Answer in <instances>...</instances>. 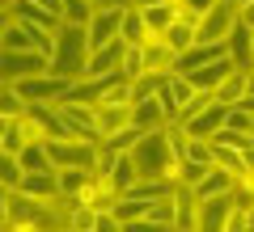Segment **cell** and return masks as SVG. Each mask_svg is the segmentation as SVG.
<instances>
[{
    "label": "cell",
    "instance_id": "28",
    "mask_svg": "<svg viewBox=\"0 0 254 232\" xmlns=\"http://www.w3.org/2000/svg\"><path fill=\"white\" fill-rule=\"evenodd\" d=\"M110 182H115L123 194L136 186V182H144V178H140V165H136V156H131V152H127V156H119V165H115V173H110Z\"/></svg>",
    "mask_w": 254,
    "mask_h": 232
},
{
    "label": "cell",
    "instance_id": "33",
    "mask_svg": "<svg viewBox=\"0 0 254 232\" xmlns=\"http://www.w3.org/2000/svg\"><path fill=\"white\" fill-rule=\"evenodd\" d=\"M0 182H4V190H21V182H26V169H21L17 156H0Z\"/></svg>",
    "mask_w": 254,
    "mask_h": 232
},
{
    "label": "cell",
    "instance_id": "12",
    "mask_svg": "<svg viewBox=\"0 0 254 232\" xmlns=\"http://www.w3.org/2000/svg\"><path fill=\"white\" fill-rule=\"evenodd\" d=\"M131 123V106H98V135L102 139H115V135H123Z\"/></svg>",
    "mask_w": 254,
    "mask_h": 232
},
{
    "label": "cell",
    "instance_id": "9",
    "mask_svg": "<svg viewBox=\"0 0 254 232\" xmlns=\"http://www.w3.org/2000/svg\"><path fill=\"white\" fill-rule=\"evenodd\" d=\"M0 17H17V21H26V26H34V30H47V34H60V26H64L60 13L43 9V4H30V0H21L13 13H0Z\"/></svg>",
    "mask_w": 254,
    "mask_h": 232
},
{
    "label": "cell",
    "instance_id": "16",
    "mask_svg": "<svg viewBox=\"0 0 254 232\" xmlns=\"http://www.w3.org/2000/svg\"><path fill=\"white\" fill-rule=\"evenodd\" d=\"M233 72H237V63H233V59H229V55H225V59H216V63H212V68L195 72L190 81H195V89H203V93H216L220 85H225L229 76H233Z\"/></svg>",
    "mask_w": 254,
    "mask_h": 232
},
{
    "label": "cell",
    "instance_id": "26",
    "mask_svg": "<svg viewBox=\"0 0 254 232\" xmlns=\"http://www.w3.org/2000/svg\"><path fill=\"white\" fill-rule=\"evenodd\" d=\"M17 161H21V169H26V173H55V165H51V152H47V143H26Z\"/></svg>",
    "mask_w": 254,
    "mask_h": 232
},
{
    "label": "cell",
    "instance_id": "20",
    "mask_svg": "<svg viewBox=\"0 0 254 232\" xmlns=\"http://www.w3.org/2000/svg\"><path fill=\"white\" fill-rule=\"evenodd\" d=\"M140 13H144L148 34H153V38H165V30L178 21V0H174V4H153V9H140Z\"/></svg>",
    "mask_w": 254,
    "mask_h": 232
},
{
    "label": "cell",
    "instance_id": "43",
    "mask_svg": "<svg viewBox=\"0 0 254 232\" xmlns=\"http://www.w3.org/2000/svg\"><path fill=\"white\" fill-rule=\"evenodd\" d=\"M30 4H43V9H51V13L64 17V0H30Z\"/></svg>",
    "mask_w": 254,
    "mask_h": 232
},
{
    "label": "cell",
    "instance_id": "38",
    "mask_svg": "<svg viewBox=\"0 0 254 232\" xmlns=\"http://www.w3.org/2000/svg\"><path fill=\"white\" fill-rule=\"evenodd\" d=\"M93 232H127V228L119 224L115 211H106V215H98V228H93Z\"/></svg>",
    "mask_w": 254,
    "mask_h": 232
},
{
    "label": "cell",
    "instance_id": "10",
    "mask_svg": "<svg viewBox=\"0 0 254 232\" xmlns=\"http://www.w3.org/2000/svg\"><path fill=\"white\" fill-rule=\"evenodd\" d=\"M225 55H229V43H216V46L199 43V46H190V51L178 59V72H182V76H195V72L212 68V63H216V59H225Z\"/></svg>",
    "mask_w": 254,
    "mask_h": 232
},
{
    "label": "cell",
    "instance_id": "21",
    "mask_svg": "<svg viewBox=\"0 0 254 232\" xmlns=\"http://www.w3.org/2000/svg\"><path fill=\"white\" fill-rule=\"evenodd\" d=\"M26 131H21V118H0V156H21L26 148Z\"/></svg>",
    "mask_w": 254,
    "mask_h": 232
},
{
    "label": "cell",
    "instance_id": "39",
    "mask_svg": "<svg viewBox=\"0 0 254 232\" xmlns=\"http://www.w3.org/2000/svg\"><path fill=\"white\" fill-rule=\"evenodd\" d=\"M246 228H250V224H246V207L237 203L233 215H229V228H225V232H246Z\"/></svg>",
    "mask_w": 254,
    "mask_h": 232
},
{
    "label": "cell",
    "instance_id": "46",
    "mask_svg": "<svg viewBox=\"0 0 254 232\" xmlns=\"http://www.w3.org/2000/svg\"><path fill=\"white\" fill-rule=\"evenodd\" d=\"M242 4H250V0H237V9H242Z\"/></svg>",
    "mask_w": 254,
    "mask_h": 232
},
{
    "label": "cell",
    "instance_id": "1",
    "mask_svg": "<svg viewBox=\"0 0 254 232\" xmlns=\"http://www.w3.org/2000/svg\"><path fill=\"white\" fill-rule=\"evenodd\" d=\"M89 63V30L85 26H60L55 34V55H51V76L81 81Z\"/></svg>",
    "mask_w": 254,
    "mask_h": 232
},
{
    "label": "cell",
    "instance_id": "24",
    "mask_svg": "<svg viewBox=\"0 0 254 232\" xmlns=\"http://www.w3.org/2000/svg\"><path fill=\"white\" fill-rule=\"evenodd\" d=\"M93 178L98 173H89V169H60V198H81L93 186Z\"/></svg>",
    "mask_w": 254,
    "mask_h": 232
},
{
    "label": "cell",
    "instance_id": "2",
    "mask_svg": "<svg viewBox=\"0 0 254 232\" xmlns=\"http://www.w3.org/2000/svg\"><path fill=\"white\" fill-rule=\"evenodd\" d=\"M131 156H136V165H140V178H170V182H178L182 161H178V152H174L170 135H165V127L161 131H148L144 139L136 143Z\"/></svg>",
    "mask_w": 254,
    "mask_h": 232
},
{
    "label": "cell",
    "instance_id": "18",
    "mask_svg": "<svg viewBox=\"0 0 254 232\" xmlns=\"http://www.w3.org/2000/svg\"><path fill=\"white\" fill-rule=\"evenodd\" d=\"M246 93H250V68H237L233 76L216 89V101H220V106H242Z\"/></svg>",
    "mask_w": 254,
    "mask_h": 232
},
{
    "label": "cell",
    "instance_id": "22",
    "mask_svg": "<svg viewBox=\"0 0 254 232\" xmlns=\"http://www.w3.org/2000/svg\"><path fill=\"white\" fill-rule=\"evenodd\" d=\"M165 43H170L178 55H187L190 46H199V26H195V21H182V17H178L170 30H165Z\"/></svg>",
    "mask_w": 254,
    "mask_h": 232
},
{
    "label": "cell",
    "instance_id": "42",
    "mask_svg": "<svg viewBox=\"0 0 254 232\" xmlns=\"http://www.w3.org/2000/svg\"><path fill=\"white\" fill-rule=\"evenodd\" d=\"M127 232H174V228H165V224H148V220H140V224H131Z\"/></svg>",
    "mask_w": 254,
    "mask_h": 232
},
{
    "label": "cell",
    "instance_id": "6",
    "mask_svg": "<svg viewBox=\"0 0 254 232\" xmlns=\"http://www.w3.org/2000/svg\"><path fill=\"white\" fill-rule=\"evenodd\" d=\"M85 30H89V55L102 51V46H115V43H119V30H123V13L98 9V13H93V21H89Z\"/></svg>",
    "mask_w": 254,
    "mask_h": 232
},
{
    "label": "cell",
    "instance_id": "32",
    "mask_svg": "<svg viewBox=\"0 0 254 232\" xmlns=\"http://www.w3.org/2000/svg\"><path fill=\"white\" fill-rule=\"evenodd\" d=\"M26 101H21V93L13 89V85H4V89H0V118H21L26 114Z\"/></svg>",
    "mask_w": 254,
    "mask_h": 232
},
{
    "label": "cell",
    "instance_id": "11",
    "mask_svg": "<svg viewBox=\"0 0 254 232\" xmlns=\"http://www.w3.org/2000/svg\"><path fill=\"white\" fill-rule=\"evenodd\" d=\"M178 59H182V55L174 51L165 38H148V43H144V63H148V72H157V76L178 72Z\"/></svg>",
    "mask_w": 254,
    "mask_h": 232
},
{
    "label": "cell",
    "instance_id": "14",
    "mask_svg": "<svg viewBox=\"0 0 254 232\" xmlns=\"http://www.w3.org/2000/svg\"><path fill=\"white\" fill-rule=\"evenodd\" d=\"M174 190H178V182H170V178H144V182H136V186L127 190L123 198H136V203H161V198H170Z\"/></svg>",
    "mask_w": 254,
    "mask_h": 232
},
{
    "label": "cell",
    "instance_id": "4",
    "mask_svg": "<svg viewBox=\"0 0 254 232\" xmlns=\"http://www.w3.org/2000/svg\"><path fill=\"white\" fill-rule=\"evenodd\" d=\"M0 76H4V85L30 81V76H51V55H43V51H0Z\"/></svg>",
    "mask_w": 254,
    "mask_h": 232
},
{
    "label": "cell",
    "instance_id": "27",
    "mask_svg": "<svg viewBox=\"0 0 254 232\" xmlns=\"http://www.w3.org/2000/svg\"><path fill=\"white\" fill-rule=\"evenodd\" d=\"M119 76H123L127 85H136L140 76H148V63H144V46H127V51H123V68H119Z\"/></svg>",
    "mask_w": 254,
    "mask_h": 232
},
{
    "label": "cell",
    "instance_id": "45",
    "mask_svg": "<svg viewBox=\"0 0 254 232\" xmlns=\"http://www.w3.org/2000/svg\"><path fill=\"white\" fill-rule=\"evenodd\" d=\"M246 97H254V68H250V93H246Z\"/></svg>",
    "mask_w": 254,
    "mask_h": 232
},
{
    "label": "cell",
    "instance_id": "48",
    "mask_svg": "<svg viewBox=\"0 0 254 232\" xmlns=\"http://www.w3.org/2000/svg\"><path fill=\"white\" fill-rule=\"evenodd\" d=\"M233 4H237V0H233Z\"/></svg>",
    "mask_w": 254,
    "mask_h": 232
},
{
    "label": "cell",
    "instance_id": "13",
    "mask_svg": "<svg viewBox=\"0 0 254 232\" xmlns=\"http://www.w3.org/2000/svg\"><path fill=\"white\" fill-rule=\"evenodd\" d=\"M131 123H136L140 131H161V127H170V118H165V106H161V97L136 101V106H131Z\"/></svg>",
    "mask_w": 254,
    "mask_h": 232
},
{
    "label": "cell",
    "instance_id": "25",
    "mask_svg": "<svg viewBox=\"0 0 254 232\" xmlns=\"http://www.w3.org/2000/svg\"><path fill=\"white\" fill-rule=\"evenodd\" d=\"M212 161H216V169H229L233 178H246V173H250V165H246L242 152L229 148V143H216V139H212Z\"/></svg>",
    "mask_w": 254,
    "mask_h": 232
},
{
    "label": "cell",
    "instance_id": "41",
    "mask_svg": "<svg viewBox=\"0 0 254 232\" xmlns=\"http://www.w3.org/2000/svg\"><path fill=\"white\" fill-rule=\"evenodd\" d=\"M237 21H242L246 30H254V0H250V4H242V9H237Z\"/></svg>",
    "mask_w": 254,
    "mask_h": 232
},
{
    "label": "cell",
    "instance_id": "17",
    "mask_svg": "<svg viewBox=\"0 0 254 232\" xmlns=\"http://www.w3.org/2000/svg\"><path fill=\"white\" fill-rule=\"evenodd\" d=\"M21 194L43 198V203L60 198V173H26V182H21Z\"/></svg>",
    "mask_w": 254,
    "mask_h": 232
},
{
    "label": "cell",
    "instance_id": "30",
    "mask_svg": "<svg viewBox=\"0 0 254 232\" xmlns=\"http://www.w3.org/2000/svg\"><path fill=\"white\" fill-rule=\"evenodd\" d=\"M216 4H220V0H178V17H182V21H195V26H199V21L208 17Z\"/></svg>",
    "mask_w": 254,
    "mask_h": 232
},
{
    "label": "cell",
    "instance_id": "3",
    "mask_svg": "<svg viewBox=\"0 0 254 232\" xmlns=\"http://www.w3.org/2000/svg\"><path fill=\"white\" fill-rule=\"evenodd\" d=\"M47 152H51L55 173L60 169H89V173H98L102 143H93V139H47Z\"/></svg>",
    "mask_w": 254,
    "mask_h": 232
},
{
    "label": "cell",
    "instance_id": "5",
    "mask_svg": "<svg viewBox=\"0 0 254 232\" xmlns=\"http://www.w3.org/2000/svg\"><path fill=\"white\" fill-rule=\"evenodd\" d=\"M233 26H237V4H233V0H220L216 9H212L208 17L199 21V43H208V46H216V43H229Z\"/></svg>",
    "mask_w": 254,
    "mask_h": 232
},
{
    "label": "cell",
    "instance_id": "7",
    "mask_svg": "<svg viewBox=\"0 0 254 232\" xmlns=\"http://www.w3.org/2000/svg\"><path fill=\"white\" fill-rule=\"evenodd\" d=\"M237 207V194H220V198H203L199 203V228L195 232H225L229 215Z\"/></svg>",
    "mask_w": 254,
    "mask_h": 232
},
{
    "label": "cell",
    "instance_id": "35",
    "mask_svg": "<svg viewBox=\"0 0 254 232\" xmlns=\"http://www.w3.org/2000/svg\"><path fill=\"white\" fill-rule=\"evenodd\" d=\"M182 165H216L212 161V139H190L182 152Z\"/></svg>",
    "mask_w": 254,
    "mask_h": 232
},
{
    "label": "cell",
    "instance_id": "40",
    "mask_svg": "<svg viewBox=\"0 0 254 232\" xmlns=\"http://www.w3.org/2000/svg\"><path fill=\"white\" fill-rule=\"evenodd\" d=\"M93 9H115V13H127V9H136V0H93Z\"/></svg>",
    "mask_w": 254,
    "mask_h": 232
},
{
    "label": "cell",
    "instance_id": "44",
    "mask_svg": "<svg viewBox=\"0 0 254 232\" xmlns=\"http://www.w3.org/2000/svg\"><path fill=\"white\" fill-rule=\"evenodd\" d=\"M153 4H174V0H136V9H153Z\"/></svg>",
    "mask_w": 254,
    "mask_h": 232
},
{
    "label": "cell",
    "instance_id": "31",
    "mask_svg": "<svg viewBox=\"0 0 254 232\" xmlns=\"http://www.w3.org/2000/svg\"><path fill=\"white\" fill-rule=\"evenodd\" d=\"M148 224H165V228H174V220H178V203H174V194L170 198H161V203H148V215H144Z\"/></svg>",
    "mask_w": 254,
    "mask_h": 232
},
{
    "label": "cell",
    "instance_id": "8",
    "mask_svg": "<svg viewBox=\"0 0 254 232\" xmlns=\"http://www.w3.org/2000/svg\"><path fill=\"white\" fill-rule=\"evenodd\" d=\"M123 51H127L123 43L93 51L89 63H85V76H81V81H106V76H119V68H123Z\"/></svg>",
    "mask_w": 254,
    "mask_h": 232
},
{
    "label": "cell",
    "instance_id": "34",
    "mask_svg": "<svg viewBox=\"0 0 254 232\" xmlns=\"http://www.w3.org/2000/svg\"><path fill=\"white\" fill-rule=\"evenodd\" d=\"M93 228H98V211L76 203L72 211H68V232H93Z\"/></svg>",
    "mask_w": 254,
    "mask_h": 232
},
{
    "label": "cell",
    "instance_id": "19",
    "mask_svg": "<svg viewBox=\"0 0 254 232\" xmlns=\"http://www.w3.org/2000/svg\"><path fill=\"white\" fill-rule=\"evenodd\" d=\"M148 38H153V34H148V26H144V13L127 9L123 13V30H119V43H123V46H144Z\"/></svg>",
    "mask_w": 254,
    "mask_h": 232
},
{
    "label": "cell",
    "instance_id": "36",
    "mask_svg": "<svg viewBox=\"0 0 254 232\" xmlns=\"http://www.w3.org/2000/svg\"><path fill=\"white\" fill-rule=\"evenodd\" d=\"M115 215H119V224L123 228H131V224H140L148 215V203H136V198H123V203L115 207Z\"/></svg>",
    "mask_w": 254,
    "mask_h": 232
},
{
    "label": "cell",
    "instance_id": "23",
    "mask_svg": "<svg viewBox=\"0 0 254 232\" xmlns=\"http://www.w3.org/2000/svg\"><path fill=\"white\" fill-rule=\"evenodd\" d=\"M165 93H170L174 97V106H178V118H182V110L190 106V101H195V81H190V76H182V72H170V76H165Z\"/></svg>",
    "mask_w": 254,
    "mask_h": 232
},
{
    "label": "cell",
    "instance_id": "29",
    "mask_svg": "<svg viewBox=\"0 0 254 232\" xmlns=\"http://www.w3.org/2000/svg\"><path fill=\"white\" fill-rule=\"evenodd\" d=\"M93 13V0H64V26H89Z\"/></svg>",
    "mask_w": 254,
    "mask_h": 232
},
{
    "label": "cell",
    "instance_id": "15",
    "mask_svg": "<svg viewBox=\"0 0 254 232\" xmlns=\"http://www.w3.org/2000/svg\"><path fill=\"white\" fill-rule=\"evenodd\" d=\"M229 59H233L237 68H254V30H246L242 21H237L233 34H229Z\"/></svg>",
    "mask_w": 254,
    "mask_h": 232
},
{
    "label": "cell",
    "instance_id": "47",
    "mask_svg": "<svg viewBox=\"0 0 254 232\" xmlns=\"http://www.w3.org/2000/svg\"><path fill=\"white\" fill-rule=\"evenodd\" d=\"M250 135H254V127H250Z\"/></svg>",
    "mask_w": 254,
    "mask_h": 232
},
{
    "label": "cell",
    "instance_id": "37",
    "mask_svg": "<svg viewBox=\"0 0 254 232\" xmlns=\"http://www.w3.org/2000/svg\"><path fill=\"white\" fill-rule=\"evenodd\" d=\"M225 127H229V131H250V127H254V114H250L246 106H229Z\"/></svg>",
    "mask_w": 254,
    "mask_h": 232
}]
</instances>
